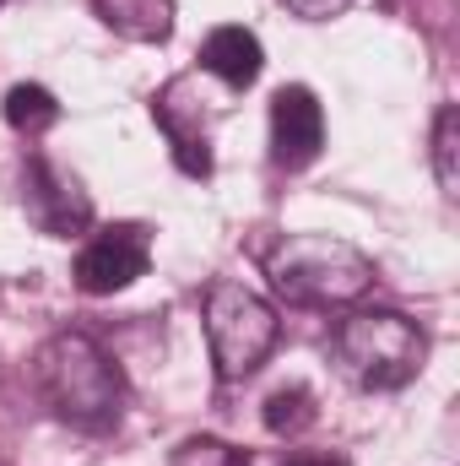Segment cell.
Instances as JSON below:
<instances>
[{"instance_id": "cell-2", "label": "cell", "mask_w": 460, "mask_h": 466, "mask_svg": "<svg viewBox=\"0 0 460 466\" xmlns=\"http://www.w3.org/2000/svg\"><path fill=\"white\" fill-rule=\"evenodd\" d=\"M265 271H271V288L304 309H342L374 288V260L331 233H287L265 255Z\"/></svg>"}, {"instance_id": "cell-15", "label": "cell", "mask_w": 460, "mask_h": 466, "mask_svg": "<svg viewBox=\"0 0 460 466\" xmlns=\"http://www.w3.org/2000/svg\"><path fill=\"white\" fill-rule=\"evenodd\" d=\"M293 16H304V22H325V16H342L352 0H282Z\"/></svg>"}, {"instance_id": "cell-3", "label": "cell", "mask_w": 460, "mask_h": 466, "mask_svg": "<svg viewBox=\"0 0 460 466\" xmlns=\"http://www.w3.org/2000/svg\"><path fill=\"white\" fill-rule=\"evenodd\" d=\"M428 358L423 331L395 309H357L336 331V363L363 390H401Z\"/></svg>"}, {"instance_id": "cell-5", "label": "cell", "mask_w": 460, "mask_h": 466, "mask_svg": "<svg viewBox=\"0 0 460 466\" xmlns=\"http://www.w3.org/2000/svg\"><path fill=\"white\" fill-rule=\"evenodd\" d=\"M146 260H152V233L141 228V223L98 228L82 244V255H76V288L87 299L125 293L135 277H146Z\"/></svg>"}, {"instance_id": "cell-9", "label": "cell", "mask_w": 460, "mask_h": 466, "mask_svg": "<svg viewBox=\"0 0 460 466\" xmlns=\"http://www.w3.org/2000/svg\"><path fill=\"white\" fill-rule=\"evenodd\" d=\"M201 66L212 71V76H223L228 87H255L260 82V71H265V49H260V38L249 33V27H212L206 33V44H201Z\"/></svg>"}, {"instance_id": "cell-11", "label": "cell", "mask_w": 460, "mask_h": 466, "mask_svg": "<svg viewBox=\"0 0 460 466\" xmlns=\"http://www.w3.org/2000/svg\"><path fill=\"white\" fill-rule=\"evenodd\" d=\"M55 119H60V104H55L49 87H38V82H16V87L5 93V125H11V130L38 136V130H49Z\"/></svg>"}, {"instance_id": "cell-4", "label": "cell", "mask_w": 460, "mask_h": 466, "mask_svg": "<svg viewBox=\"0 0 460 466\" xmlns=\"http://www.w3.org/2000/svg\"><path fill=\"white\" fill-rule=\"evenodd\" d=\"M206 342H212L217 380H249L265 363V352L276 348V309L255 288L223 277L206 288Z\"/></svg>"}, {"instance_id": "cell-6", "label": "cell", "mask_w": 460, "mask_h": 466, "mask_svg": "<svg viewBox=\"0 0 460 466\" xmlns=\"http://www.w3.org/2000/svg\"><path fill=\"white\" fill-rule=\"evenodd\" d=\"M22 207L27 218L44 233L65 238V233H82L93 223V201L82 196V185L71 174H60L49 157H27V174H22Z\"/></svg>"}, {"instance_id": "cell-8", "label": "cell", "mask_w": 460, "mask_h": 466, "mask_svg": "<svg viewBox=\"0 0 460 466\" xmlns=\"http://www.w3.org/2000/svg\"><path fill=\"white\" fill-rule=\"evenodd\" d=\"M152 115L168 130L174 163H179L190 179H206V174H212V147H206V98H195V82H190V76L168 82V87L152 98Z\"/></svg>"}, {"instance_id": "cell-7", "label": "cell", "mask_w": 460, "mask_h": 466, "mask_svg": "<svg viewBox=\"0 0 460 466\" xmlns=\"http://www.w3.org/2000/svg\"><path fill=\"white\" fill-rule=\"evenodd\" d=\"M325 147V109L309 87H282L271 98V163L298 174Z\"/></svg>"}, {"instance_id": "cell-16", "label": "cell", "mask_w": 460, "mask_h": 466, "mask_svg": "<svg viewBox=\"0 0 460 466\" xmlns=\"http://www.w3.org/2000/svg\"><path fill=\"white\" fill-rule=\"evenodd\" d=\"M287 466H342V461H325V456H293Z\"/></svg>"}, {"instance_id": "cell-10", "label": "cell", "mask_w": 460, "mask_h": 466, "mask_svg": "<svg viewBox=\"0 0 460 466\" xmlns=\"http://www.w3.org/2000/svg\"><path fill=\"white\" fill-rule=\"evenodd\" d=\"M93 11L135 44H163L174 33V0H93Z\"/></svg>"}, {"instance_id": "cell-13", "label": "cell", "mask_w": 460, "mask_h": 466, "mask_svg": "<svg viewBox=\"0 0 460 466\" xmlns=\"http://www.w3.org/2000/svg\"><path fill=\"white\" fill-rule=\"evenodd\" d=\"M434 174H439V190L455 201L460 196V115L455 104H445L434 119Z\"/></svg>"}, {"instance_id": "cell-12", "label": "cell", "mask_w": 460, "mask_h": 466, "mask_svg": "<svg viewBox=\"0 0 460 466\" xmlns=\"http://www.w3.org/2000/svg\"><path fill=\"white\" fill-rule=\"evenodd\" d=\"M315 418H320V412H315V396H309L304 385H282V390L265 396V429L282 434V440H298Z\"/></svg>"}, {"instance_id": "cell-1", "label": "cell", "mask_w": 460, "mask_h": 466, "mask_svg": "<svg viewBox=\"0 0 460 466\" xmlns=\"http://www.w3.org/2000/svg\"><path fill=\"white\" fill-rule=\"evenodd\" d=\"M33 385L49 401V412L76 429H109L125 407V380H119L115 358L82 331H60L38 348Z\"/></svg>"}, {"instance_id": "cell-17", "label": "cell", "mask_w": 460, "mask_h": 466, "mask_svg": "<svg viewBox=\"0 0 460 466\" xmlns=\"http://www.w3.org/2000/svg\"><path fill=\"white\" fill-rule=\"evenodd\" d=\"M0 5H5V0H0Z\"/></svg>"}, {"instance_id": "cell-14", "label": "cell", "mask_w": 460, "mask_h": 466, "mask_svg": "<svg viewBox=\"0 0 460 466\" xmlns=\"http://www.w3.org/2000/svg\"><path fill=\"white\" fill-rule=\"evenodd\" d=\"M174 466H249V461L233 445H223V440H185L174 451Z\"/></svg>"}]
</instances>
